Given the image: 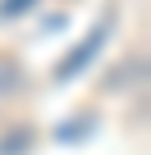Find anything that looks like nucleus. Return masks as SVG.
<instances>
[{"label": "nucleus", "mask_w": 151, "mask_h": 155, "mask_svg": "<svg viewBox=\"0 0 151 155\" xmlns=\"http://www.w3.org/2000/svg\"><path fill=\"white\" fill-rule=\"evenodd\" d=\"M32 0H0V18H14L19 9H28Z\"/></svg>", "instance_id": "2"}, {"label": "nucleus", "mask_w": 151, "mask_h": 155, "mask_svg": "<svg viewBox=\"0 0 151 155\" xmlns=\"http://www.w3.org/2000/svg\"><path fill=\"white\" fill-rule=\"evenodd\" d=\"M101 37H105V32H92V37H87V41H83L78 50H73V55H69V59H64V64L55 68V78H73V73H78V68H83V64H87V59H92V55L101 50Z\"/></svg>", "instance_id": "1"}]
</instances>
